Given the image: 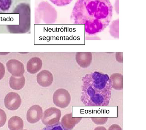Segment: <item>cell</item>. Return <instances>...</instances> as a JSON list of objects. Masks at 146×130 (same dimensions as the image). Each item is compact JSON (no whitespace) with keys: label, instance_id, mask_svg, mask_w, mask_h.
<instances>
[{"label":"cell","instance_id":"15","mask_svg":"<svg viewBox=\"0 0 146 130\" xmlns=\"http://www.w3.org/2000/svg\"><path fill=\"white\" fill-rule=\"evenodd\" d=\"M41 130H68L65 128L61 123L54 124L51 125H47Z\"/></svg>","mask_w":146,"mask_h":130},{"label":"cell","instance_id":"21","mask_svg":"<svg viewBox=\"0 0 146 130\" xmlns=\"http://www.w3.org/2000/svg\"><path fill=\"white\" fill-rule=\"evenodd\" d=\"M94 130H107V129L103 126H99L96 127Z\"/></svg>","mask_w":146,"mask_h":130},{"label":"cell","instance_id":"9","mask_svg":"<svg viewBox=\"0 0 146 130\" xmlns=\"http://www.w3.org/2000/svg\"><path fill=\"white\" fill-rule=\"evenodd\" d=\"M78 64L83 68H86L91 65L92 54L91 52H78L75 56Z\"/></svg>","mask_w":146,"mask_h":130},{"label":"cell","instance_id":"19","mask_svg":"<svg viewBox=\"0 0 146 130\" xmlns=\"http://www.w3.org/2000/svg\"><path fill=\"white\" fill-rule=\"evenodd\" d=\"M5 74V68L4 65L0 62V80L4 77Z\"/></svg>","mask_w":146,"mask_h":130},{"label":"cell","instance_id":"12","mask_svg":"<svg viewBox=\"0 0 146 130\" xmlns=\"http://www.w3.org/2000/svg\"><path fill=\"white\" fill-rule=\"evenodd\" d=\"M25 84V78L23 76H11L9 80V85L12 90H20L22 89Z\"/></svg>","mask_w":146,"mask_h":130},{"label":"cell","instance_id":"8","mask_svg":"<svg viewBox=\"0 0 146 130\" xmlns=\"http://www.w3.org/2000/svg\"><path fill=\"white\" fill-rule=\"evenodd\" d=\"M53 81V75L48 70H42L37 74L36 81L38 84L43 87H47L52 84Z\"/></svg>","mask_w":146,"mask_h":130},{"label":"cell","instance_id":"16","mask_svg":"<svg viewBox=\"0 0 146 130\" xmlns=\"http://www.w3.org/2000/svg\"><path fill=\"white\" fill-rule=\"evenodd\" d=\"M50 1L57 6L62 7L68 5L73 0H50Z\"/></svg>","mask_w":146,"mask_h":130},{"label":"cell","instance_id":"18","mask_svg":"<svg viewBox=\"0 0 146 130\" xmlns=\"http://www.w3.org/2000/svg\"><path fill=\"white\" fill-rule=\"evenodd\" d=\"M91 119L95 124L100 125L106 124L108 120V117H92Z\"/></svg>","mask_w":146,"mask_h":130},{"label":"cell","instance_id":"20","mask_svg":"<svg viewBox=\"0 0 146 130\" xmlns=\"http://www.w3.org/2000/svg\"><path fill=\"white\" fill-rule=\"evenodd\" d=\"M108 130H123L119 125L116 124H113L111 125Z\"/></svg>","mask_w":146,"mask_h":130},{"label":"cell","instance_id":"5","mask_svg":"<svg viewBox=\"0 0 146 130\" xmlns=\"http://www.w3.org/2000/svg\"><path fill=\"white\" fill-rule=\"evenodd\" d=\"M21 102L20 96L16 92H9L5 98V106L9 110H17L20 107Z\"/></svg>","mask_w":146,"mask_h":130},{"label":"cell","instance_id":"3","mask_svg":"<svg viewBox=\"0 0 146 130\" xmlns=\"http://www.w3.org/2000/svg\"><path fill=\"white\" fill-rule=\"evenodd\" d=\"M61 116V111L58 108L50 107L44 111L41 121L44 125H51L59 123Z\"/></svg>","mask_w":146,"mask_h":130},{"label":"cell","instance_id":"7","mask_svg":"<svg viewBox=\"0 0 146 130\" xmlns=\"http://www.w3.org/2000/svg\"><path fill=\"white\" fill-rule=\"evenodd\" d=\"M43 115V109L38 105H34L30 107L26 114V118L29 123L35 124L41 119Z\"/></svg>","mask_w":146,"mask_h":130},{"label":"cell","instance_id":"2","mask_svg":"<svg viewBox=\"0 0 146 130\" xmlns=\"http://www.w3.org/2000/svg\"><path fill=\"white\" fill-rule=\"evenodd\" d=\"M80 100L87 106H108L111 98L110 80L107 74L94 72L82 79Z\"/></svg>","mask_w":146,"mask_h":130},{"label":"cell","instance_id":"17","mask_svg":"<svg viewBox=\"0 0 146 130\" xmlns=\"http://www.w3.org/2000/svg\"><path fill=\"white\" fill-rule=\"evenodd\" d=\"M6 121V114L4 110L0 108V127L4 126Z\"/></svg>","mask_w":146,"mask_h":130},{"label":"cell","instance_id":"14","mask_svg":"<svg viewBox=\"0 0 146 130\" xmlns=\"http://www.w3.org/2000/svg\"><path fill=\"white\" fill-rule=\"evenodd\" d=\"M10 130H22L24 128V122L19 116H13L9 119L8 123Z\"/></svg>","mask_w":146,"mask_h":130},{"label":"cell","instance_id":"22","mask_svg":"<svg viewBox=\"0 0 146 130\" xmlns=\"http://www.w3.org/2000/svg\"><path fill=\"white\" fill-rule=\"evenodd\" d=\"M27 130V129H23V130Z\"/></svg>","mask_w":146,"mask_h":130},{"label":"cell","instance_id":"4","mask_svg":"<svg viewBox=\"0 0 146 130\" xmlns=\"http://www.w3.org/2000/svg\"><path fill=\"white\" fill-rule=\"evenodd\" d=\"M52 100L56 106L64 108L69 105L71 100V97L67 90L60 88L55 91L52 97Z\"/></svg>","mask_w":146,"mask_h":130},{"label":"cell","instance_id":"6","mask_svg":"<svg viewBox=\"0 0 146 130\" xmlns=\"http://www.w3.org/2000/svg\"><path fill=\"white\" fill-rule=\"evenodd\" d=\"M7 69L12 76H21L25 73V67L23 64L17 59H11L7 62Z\"/></svg>","mask_w":146,"mask_h":130},{"label":"cell","instance_id":"11","mask_svg":"<svg viewBox=\"0 0 146 130\" xmlns=\"http://www.w3.org/2000/svg\"><path fill=\"white\" fill-rule=\"evenodd\" d=\"M43 62L40 58L35 57L30 59L27 64V72L30 74H34L39 71L42 67Z\"/></svg>","mask_w":146,"mask_h":130},{"label":"cell","instance_id":"1","mask_svg":"<svg viewBox=\"0 0 146 130\" xmlns=\"http://www.w3.org/2000/svg\"><path fill=\"white\" fill-rule=\"evenodd\" d=\"M112 15L113 7L109 0H78L71 18L74 23L85 25L87 34L94 35L107 27Z\"/></svg>","mask_w":146,"mask_h":130},{"label":"cell","instance_id":"13","mask_svg":"<svg viewBox=\"0 0 146 130\" xmlns=\"http://www.w3.org/2000/svg\"><path fill=\"white\" fill-rule=\"evenodd\" d=\"M109 78L112 88L116 90H123V76L121 74L115 73Z\"/></svg>","mask_w":146,"mask_h":130},{"label":"cell","instance_id":"10","mask_svg":"<svg viewBox=\"0 0 146 130\" xmlns=\"http://www.w3.org/2000/svg\"><path fill=\"white\" fill-rule=\"evenodd\" d=\"M82 117H72V113L66 114L63 116L61 124L63 126L68 130H72L76 124L82 120Z\"/></svg>","mask_w":146,"mask_h":130}]
</instances>
